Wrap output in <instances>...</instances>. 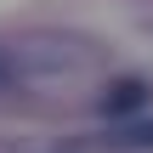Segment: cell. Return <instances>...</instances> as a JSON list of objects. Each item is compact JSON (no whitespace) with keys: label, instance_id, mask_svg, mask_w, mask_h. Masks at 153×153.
Masks as SVG:
<instances>
[{"label":"cell","instance_id":"2","mask_svg":"<svg viewBox=\"0 0 153 153\" xmlns=\"http://www.w3.org/2000/svg\"><path fill=\"white\" fill-rule=\"evenodd\" d=\"M108 148H153V119L148 125H119L108 136Z\"/></svg>","mask_w":153,"mask_h":153},{"label":"cell","instance_id":"3","mask_svg":"<svg viewBox=\"0 0 153 153\" xmlns=\"http://www.w3.org/2000/svg\"><path fill=\"white\" fill-rule=\"evenodd\" d=\"M11 85H17V62L0 51V91H11Z\"/></svg>","mask_w":153,"mask_h":153},{"label":"cell","instance_id":"1","mask_svg":"<svg viewBox=\"0 0 153 153\" xmlns=\"http://www.w3.org/2000/svg\"><path fill=\"white\" fill-rule=\"evenodd\" d=\"M153 102V85L148 79H136V74H125V79H114L102 97H97V108H102V119H131V114H142Z\"/></svg>","mask_w":153,"mask_h":153}]
</instances>
